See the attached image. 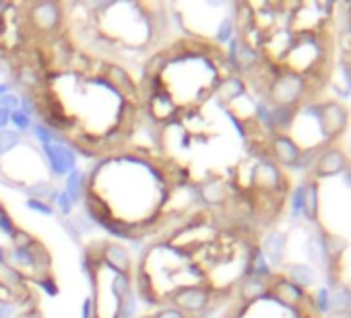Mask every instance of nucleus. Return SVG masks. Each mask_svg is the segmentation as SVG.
I'll return each mask as SVG.
<instances>
[{"label":"nucleus","mask_w":351,"mask_h":318,"mask_svg":"<svg viewBox=\"0 0 351 318\" xmlns=\"http://www.w3.org/2000/svg\"><path fill=\"white\" fill-rule=\"evenodd\" d=\"M64 7L60 3H52V0H44V3H32L25 9V19L32 32L52 38L58 36L64 27Z\"/></svg>","instance_id":"1"},{"label":"nucleus","mask_w":351,"mask_h":318,"mask_svg":"<svg viewBox=\"0 0 351 318\" xmlns=\"http://www.w3.org/2000/svg\"><path fill=\"white\" fill-rule=\"evenodd\" d=\"M213 293H215V289L209 283L182 285L178 289H173L163 299V304H171V306H176L178 310H182L184 314H189L193 318V316H199V314H203L205 310H209L213 306Z\"/></svg>","instance_id":"2"},{"label":"nucleus","mask_w":351,"mask_h":318,"mask_svg":"<svg viewBox=\"0 0 351 318\" xmlns=\"http://www.w3.org/2000/svg\"><path fill=\"white\" fill-rule=\"evenodd\" d=\"M42 159L48 168V174L56 180V178H66L73 170H77L79 166V155L73 147V143L69 138L64 140H54L48 145L40 147Z\"/></svg>","instance_id":"3"},{"label":"nucleus","mask_w":351,"mask_h":318,"mask_svg":"<svg viewBox=\"0 0 351 318\" xmlns=\"http://www.w3.org/2000/svg\"><path fill=\"white\" fill-rule=\"evenodd\" d=\"M304 91V81L295 73H281L271 85H269V99L273 106H289L300 99Z\"/></svg>","instance_id":"4"},{"label":"nucleus","mask_w":351,"mask_h":318,"mask_svg":"<svg viewBox=\"0 0 351 318\" xmlns=\"http://www.w3.org/2000/svg\"><path fill=\"white\" fill-rule=\"evenodd\" d=\"M101 66H104V69H101L99 75H101L104 79H108V83H110L112 87H116V89L122 93V97H124L126 101H130V103L138 101L141 87L134 83L132 75H130L124 66L112 64V62H104Z\"/></svg>","instance_id":"5"},{"label":"nucleus","mask_w":351,"mask_h":318,"mask_svg":"<svg viewBox=\"0 0 351 318\" xmlns=\"http://www.w3.org/2000/svg\"><path fill=\"white\" fill-rule=\"evenodd\" d=\"M99 262L116 273H132V256L126 244L122 242H99Z\"/></svg>","instance_id":"6"},{"label":"nucleus","mask_w":351,"mask_h":318,"mask_svg":"<svg viewBox=\"0 0 351 318\" xmlns=\"http://www.w3.org/2000/svg\"><path fill=\"white\" fill-rule=\"evenodd\" d=\"M252 184L261 186L263 191H277L283 184V176L277 168L275 162H271L269 157H263L261 162L252 166Z\"/></svg>","instance_id":"7"},{"label":"nucleus","mask_w":351,"mask_h":318,"mask_svg":"<svg viewBox=\"0 0 351 318\" xmlns=\"http://www.w3.org/2000/svg\"><path fill=\"white\" fill-rule=\"evenodd\" d=\"M271 151H273L275 162L281 166H295L298 157H300V149H298L295 140L283 132H279L271 138Z\"/></svg>","instance_id":"8"},{"label":"nucleus","mask_w":351,"mask_h":318,"mask_svg":"<svg viewBox=\"0 0 351 318\" xmlns=\"http://www.w3.org/2000/svg\"><path fill=\"white\" fill-rule=\"evenodd\" d=\"M215 95L217 101L228 108L246 95V83L242 77H221V81L215 87Z\"/></svg>","instance_id":"9"},{"label":"nucleus","mask_w":351,"mask_h":318,"mask_svg":"<svg viewBox=\"0 0 351 318\" xmlns=\"http://www.w3.org/2000/svg\"><path fill=\"white\" fill-rule=\"evenodd\" d=\"M271 291V283L269 279H261V277H250L244 275L238 283V297L242 299V304H252L258 302L261 297H265Z\"/></svg>","instance_id":"10"},{"label":"nucleus","mask_w":351,"mask_h":318,"mask_svg":"<svg viewBox=\"0 0 351 318\" xmlns=\"http://www.w3.org/2000/svg\"><path fill=\"white\" fill-rule=\"evenodd\" d=\"M197 201L209 207H219L228 201V186L219 180H209L197 184Z\"/></svg>","instance_id":"11"},{"label":"nucleus","mask_w":351,"mask_h":318,"mask_svg":"<svg viewBox=\"0 0 351 318\" xmlns=\"http://www.w3.org/2000/svg\"><path fill=\"white\" fill-rule=\"evenodd\" d=\"M285 244H287V238H285V234H281V232H271V234H267L265 236V240H263V246H258L261 248V252H263V256L267 258V262H271V265H281L283 262V256H285Z\"/></svg>","instance_id":"12"},{"label":"nucleus","mask_w":351,"mask_h":318,"mask_svg":"<svg viewBox=\"0 0 351 318\" xmlns=\"http://www.w3.org/2000/svg\"><path fill=\"white\" fill-rule=\"evenodd\" d=\"M62 191L66 193V197L71 199L73 207H81L83 205V199H85V193H87V176L81 168L73 170L66 178H64V186Z\"/></svg>","instance_id":"13"},{"label":"nucleus","mask_w":351,"mask_h":318,"mask_svg":"<svg viewBox=\"0 0 351 318\" xmlns=\"http://www.w3.org/2000/svg\"><path fill=\"white\" fill-rule=\"evenodd\" d=\"M0 283L7 285L9 289H13L19 297H27V295H29V291H27L29 279H27L21 271L13 269L11 265L0 267Z\"/></svg>","instance_id":"14"},{"label":"nucleus","mask_w":351,"mask_h":318,"mask_svg":"<svg viewBox=\"0 0 351 318\" xmlns=\"http://www.w3.org/2000/svg\"><path fill=\"white\" fill-rule=\"evenodd\" d=\"M29 250L34 254V279L44 277V275H52V254H50V250L38 238L29 244Z\"/></svg>","instance_id":"15"},{"label":"nucleus","mask_w":351,"mask_h":318,"mask_svg":"<svg viewBox=\"0 0 351 318\" xmlns=\"http://www.w3.org/2000/svg\"><path fill=\"white\" fill-rule=\"evenodd\" d=\"M110 273H112V281L108 283L110 295L118 304L132 291V273H116V271H110Z\"/></svg>","instance_id":"16"},{"label":"nucleus","mask_w":351,"mask_h":318,"mask_svg":"<svg viewBox=\"0 0 351 318\" xmlns=\"http://www.w3.org/2000/svg\"><path fill=\"white\" fill-rule=\"evenodd\" d=\"M341 170H345V157H343V153H339L337 149L326 151V153L322 155V159L318 162V172H320V174L330 176V174L341 172Z\"/></svg>","instance_id":"17"},{"label":"nucleus","mask_w":351,"mask_h":318,"mask_svg":"<svg viewBox=\"0 0 351 318\" xmlns=\"http://www.w3.org/2000/svg\"><path fill=\"white\" fill-rule=\"evenodd\" d=\"M345 110H341V106L337 103H330V106H324V130H330V132H341L345 128Z\"/></svg>","instance_id":"18"},{"label":"nucleus","mask_w":351,"mask_h":318,"mask_svg":"<svg viewBox=\"0 0 351 318\" xmlns=\"http://www.w3.org/2000/svg\"><path fill=\"white\" fill-rule=\"evenodd\" d=\"M56 191L54 182L52 180H36V182H29L27 186H23V195L27 199H38V201H46L52 197V193Z\"/></svg>","instance_id":"19"},{"label":"nucleus","mask_w":351,"mask_h":318,"mask_svg":"<svg viewBox=\"0 0 351 318\" xmlns=\"http://www.w3.org/2000/svg\"><path fill=\"white\" fill-rule=\"evenodd\" d=\"M23 143H25V136L19 134L17 130H13V128L0 130V155H3V157L11 155V153H13L15 149H19Z\"/></svg>","instance_id":"20"},{"label":"nucleus","mask_w":351,"mask_h":318,"mask_svg":"<svg viewBox=\"0 0 351 318\" xmlns=\"http://www.w3.org/2000/svg\"><path fill=\"white\" fill-rule=\"evenodd\" d=\"M287 279L298 287H308L314 283V273L306 265H291L287 269Z\"/></svg>","instance_id":"21"},{"label":"nucleus","mask_w":351,"mask_h":318,"mask_svg":"<svg viewBox=\"0 0 351 318\" xmlns=\"http://www.w3.org/2000/svg\"><path fill=\"white\" fill-rule=\"evenodd\" d=\"M138 310H141V302H138L136 293L130 291L124 299L118 302L116 318H138Z\"/></svg>","instance_id":"22"},{"label":"nucleus","mask_w":351,"mask_h":318,"mask_svg":"<svg viewBox=\"0 0 351 318\" xmlns=\"http://www.w3.org/2000/svg\"><path fill=\"white\" fill-rule=\"evenodd\" d=\"M234 38H236V23H234V19L232 17H223L219 21L217 29H215V42L219 46H228Z\"/></svg>","instance_id":"23"},{"label":"nucleus","mask_w":351,"mask_h":318,"mask_svg":"<svg viewBox=\"0 0 351 318\" xmlns=\"http://www.w3.org/2000/svg\"><path fill=\"white\" fill-rule=\"evenodd\" d=\"M330 306L339 312H345L351 308V291L349 287H337L332 293H330Z\"/></svg>","instance_id":"24"},{"label":"nucleus","mask_w":351,"mask_h":318,"mask_svg":"<svg viewBox=\"0 0 351 318\" xmlns=\"http://www.w3.org/2000/svg\"><path fill=\"white\" fill-rule=\"evenodd\" d=\"M32 124H34V118L27 116L25 112H21V110L11 112V126H13V130H17L19 134L29 132V130H32Z\"/></svg>","instance_id":"25"},{"label":"nucleus","mask_w":351,"mask_h":318,"mask_svg":"<svg viewBox=\"0 0 351 318\" xmlns=\"http://www.w3.org/2000/svg\"><path fill=\"white\" fill-rule=\"evenodd\" d=\"M34 281V285L36 287H40L46 295H50V297H56L58 293H60V287H58V283H56V279H54V275H44V277H36V279H32Z\"/></svg>","instance_id":"26"},{"label":"nucleus","mask_w":351,"mask_h":318,"mask_svg":"<svg viewBox=\"0 0 351 318\" xmlns=\"http://www.w3.org/2000/svg\"><path fill=\"white\" fill-rule=\"evenodd\" d=\"M17 223L13 221L11 213L7 209L0 211V236H5L7 240H13V236L17 234Z\"/></svg>","instance_id":"27"},{"label":"nucleus","mask_w":351,"mask_h":318,"mask_svg":"<svg viewBox=\"0 0 351 318\" xmlns=\"http://www.w3.org/2000/svg\"><path fill=\"white\" fill-rule=\"evenodd\" d=\"M149 318H191V316L171 304H161L153 314H149Z\"/></svg>","instance_id":"28"},{"label":"nucleus","mask_w":351,"mask_h":318,"mask_svg":"<svg viewBox=\"0 0 351 318\" xmlns=\"http://www.w3.org/2000/svg\"><path fill=\"white\" fill-rule=\"evenodd\" d=\"M54 207L58 209V213H60L62 219H71V217L75 215V207H73L71 199L66 197V193H64L62 188H60V193H58V199H56Z\"/></svg>","instance_id":"29"},{"label":"nucleus","mask_w":351,"mask_h":318,"mask_svg":"<svg viewBox=\"0 0 351 318\" xmlns=\"http://www.w3.org/2000/svg\"><path fill=\"white\" fill-rule=\"evenodd\" d=\"M25 207L34 213H40V215H46V217H52L54 215V207L48 205L46 201H38V199H27L25 201Z\"/></svg>","instance_id":"30"},{"label":"nucleus","mask_w":351,"mask_h":318,"mask_svg":"<svg viewBox=\"0 0 351 318\" xmlns=\"http://www.w3.org/2000/svg\"><path fill=\"white\" fill-rule=\"evenodd\" d=\"M304 199H306V186H298L291 195V215L293 217L304 213Z\"/></svg>","instance_id":"31"},{"label":"nucleus","mask_w":351,"mask_h":318,"mask_svg":"<svg viewBox=\"0 0 351 318\" xmlns=\"http://www.w3.org/2000/svg\"><path fill=\"white\" fill-rule=\"evenodd\" d=\"M0 108L7 110V112L19 110V108H21V97H19V93L13 91V93H9V95H5V97H0Z\"/></svg>","instance_id":"32"},{"label":"nucleus","mask_w":351,"mask_h":318,"mask_svg":"<svg viewBox=\"0 0 351 318\" xmlns=\"http://www.w3.org/2000/svg\"><path fill=\"white\" fill-rule=\"evenodd\" d=\"M34 240H36V236H32L27 230H21V228H19V230H17V234L13 236L11 244H13V246H19V248H25V246H29Z\"/></svg>","instance_id":"33"},{"label":"nucleus","mask_w":351,"mask_h":318,"mask_svg":"<svg viewBox=\"0 0 351 318\" xmlns=\"http://www.w3.org/2000/svg\"><path fill=\"white\" fill-rule=\"evenodd\" d=\"M60 225L64 228V232L69 234V238H73V242H75V244H81V236L77 234V230L73 228V223H71L69 219H60Z\"/></svg>","instance_id":"34"},{"label":"nucleus","mask_w":351,"mask_h":318,"mask_svg":"<svg viewBox=\"0 0 351 318\" xmlns=\"http://www.w3.org/2000/svg\"><path fill=\"white\" fill-rule=\"evenodd\" d=\"M330 308V293L326 289H320L318 291V310L320 312H326Z\"/></svg>","instance_id":"35"},{"label":"nucleus","mask_w":351,"mask_h":318,"mask_svg":"<svg viewBox=\"0 0 351 318\" xmlns=\"http://www.w3.org/2000/svg\"><path fill=\"white\" fill-rule=\"evenodd\" d=\"M9 126H11V112H7V110L0 108V130H5V128H9Z\"/></svg>","instance_id":"36"},{"label":"nucleus","mask_w":351,"mask_h":318,"mask_svg":"<svg viewBox=\"0 0 351 318\" xmlns=\"http://www.w3.org/2000/svg\"><path fill=\"white\" fill-rule=\"evenodd\" d=\"M13 91H17V89H15V85L11 81H3V83H0V97H5V95H9Z\"/></svg>","instance_id":"37"},{"label":"nucleus","mask_w":351,"mask_h":318,"mask_svg":"<svg viewBox=\"0 0 351 318\" xmlns=\"http://www.w3.org/2000/svg\"><path fill=\"white\" fill-rule=\"evenodd\" d=\"M13 9V5L11 3H5V0H0V21H5V17H7V13Z\"/></svg>","instance_id":"38"},{"label":"nucleus","mask_w":351,"mask_h":318,"mask_svg":"<svg viewBox=\"0 0 351 318\" xmlns=\"http://www.w3.org/2000/svg\"><path fill=\"white\" fill-rule=\"evenodd\" d=\"M7 254H9V248L0 244V267H5V265H7Z\"/></svg>","instance_id":"39"},{"label":"nucleus","mask_w":351,"mask_h":318,"mask_svg":"<svg viewBox=\"0 0 351 318\" xmlns=\"http://www.w3.org/2000/svg\"><path fill=\"white\" fill-rule=\"evenodd\" d=\"M0 174H3V155H0Z\"/></svg>","instance_id":"40"},{"label":"nucleus","mask_w":351,"mask_h":318,"mask_svg":"<svg viewBox=\"0 0 351 318\" xmlns=\"http://www.w3.org/2000/svg\"><path fill=\"white\" fill-rule=\"evenodd\" d=\"M3 73H5V66H3V64H0V75H3Z\"/></svg>","instance_id":"41"},{"label":"nucleus","mask_w":351,"mask_h":318,"mask_svg":"<svg viewBox=\"0 0 351 318\" xmlns=\"http://www.w3.org/2000/svg\"><path fill=\"white\" fill-rule=\"evenodd\" d=\"M226 318H236V316H234V314H232V316H226Z\"/></svg>","instance_id":"42"},{"label":"nucleus","mask_w":351,"mask_h":318,"mask_svg":"<svg viewBox=\"0 0 351 318\" xmlns=\"http://www.w3.org/2000/svg\"><path fill=\"white\" fill-rule=\"evenodd\" d=\"M143 318H149V316H143Z\"/></svg>","instance_id":"43"},{"label":"nucleus","mask_w":351,"mask_h":318,"mask_svg":"<svg viewBox=\"0 0 351 318\" xmlns=\"http://www.w3.org/2000/svg\"><path fill=\"white\" fill-rule=\"evenodd\" d=\"M19 318H21V316H19Z\"/></svg>","instance_id":"44"}]
</instances>
